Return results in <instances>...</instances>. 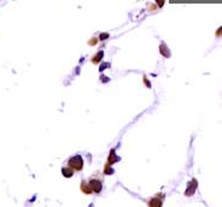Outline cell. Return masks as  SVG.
<instances>
[{"mask_svg":"<svg viewBox=\"0 0 222 207\" xmlns=\"http://www.w3.org/2000/svg\"><path fill=\"white\" fill-rule=\"evenodd\" d=\"M89 189L92 190V193H96V194H99L103 189V181L99 178L98 176H93L88 180L87 182Z\"/></svg>","mask_w":222,"mask_h":207,"instance_id":"obj_1","label":"cell"},{"mask_svg":"<svg viewBox=\"0 0 222 207\" xmlns=\"http://www.w3.org/2000/svg\"><path fill=\"white\" fill-rule=\"evenodd\" d=\"M68 167H70L73 171H81L83 167V159L81 155H75L71 157L68 161Z\"/></svg>","mask_w":222,"mask_h":207,"instance_id":"obj_2","label":"cell"},{"mask_svg":"<svg viewBox=\"0 0 222 207\" xmlns=\"http://www.w3.org/2000/svg\"><path fill=\"white\" fill-rule=\"evenodd\" d=\"M163 199H164V195L163 194H157L156 196L151 197L148 200V207H162L163 205Z\"/></svg>","mask_w":222,"mask_h":207,"instance_id":"obj_3","label":"cell"},{"mask_svg":"<svg viewBox=\"0 0 222 207\" xmlns=\"http://www.w3.org/2000/svg\"><path fill=\"white\" fill-rule=\"evenodd\" d=\"M197 186H198V183H197V181L193 178L191 182L188 183V187H187V189H186V192H185V195H186V196H192V195L196 193Z\"/></svg>","mask_w":222,"mask_h":207,"instance_id":"obj_4","label":"cell"},{"mask_svg":"<svg viewBox=\"0 0 222 207\" xmlns=\"http://www.w3.org/2000/svg\"><path fill=\"white\" fill-rule=\"evenodd\" d=\"M62 173H63V176L64 177H67V178H69V177H71L73 175H74V171L70 169V167H64V169H62Z\"/></svg>","mask_w":222,"mask_h":207,"instance_id":"obj_5","label":"cell"},{"mask_svg":"<svg viewBox=\"0 0 222 207\" xmlns=\"http://www.w3.org/2000/svg\"><path fill=\"white\" fill-rule=\"evenodd\" d=\"M81 190H82L85 194H92V190L89 189V187H88V184H87L86 181H82V182H81Z\"/></svg>","mask_w":222,"mask_h":207,"instance_id":"obj_6","label":"cell"},{"mask_svg":"<svg viewBox=\"0 0 222 207\" xmlns=\"http://www.w3.org/2000/svg\"><path fill=\"white\" fill-rule=\"evenodd\" d=\"M100 57H103V52H99L96 57H94V59H93L92 62H93V63H98V62L100 60Z\"/></svg>","mask_w":222,"mask_h":207,"instance_id":"obj_7","label":"cell"},{"mask_svg":"<svg viewBox=\"0 0 222 207\" xmlns=\"http://www.w3.org/2000/svg\"><path fill=\"white\" fill-rule=\"evenodd\" d=\"M216 35H217V36H221V35H222V27H221V28L218 29V30L216 32Z\"/></svg>","mask_w":222,"mask_h":207,"instance_id":"obj_8","label":"cell"}]
</instances>
